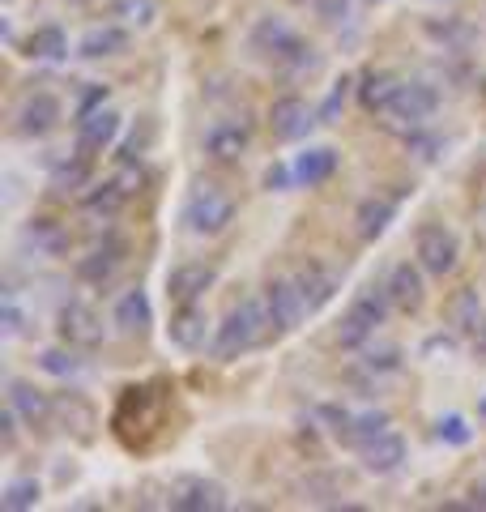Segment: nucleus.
Here are the masks:
<instances>
[{
    "label": "nucleus",
    "mask_w": 486,
    "mask_h": 512,
    "mask_svg": "<svg viewBox=\"0 0 486 512\" xmlns=\"http://www.w3.org/2000/svg\"><path fill=\"white\" fill-rule=\"evenodd\" d=\"M120 13H128V22H150V0H120Z\"/></svg>",
    "instance_id": "42"
},
{
    "label": "nucleus",
    "mask_w": 486,
    "mask_h": 512,
    "mask_svg": "<svg viewBox=\"0 0 486 512\" xmlns=\"http://www.w3.org/2000/svg\"><path fill=\"white\" fill-rule=\"evenodd\" d=\"M393 201L388 197H367L363 205H359V214H354V227H359V239H380L384 231H388V222H393Z\"/></svg>",
    "instance_id": "24"
},
{
    "label": "nucleus",
    "mask_w": 486,
    "mask_h": 512,
    "mask_svg": "<svg viewBox=\"0 0 486 512\" xmlns=\"http://www.w3.org/2000/svg\"><path fill=\"white\" fill-rule=\"evenodd\" d=\"M295 282H299V291H303V299H307V308L312 312H320L324 303L337 295V286H342V278H337L333 269H324V265H303L295 274Z\"/></svg>",
    "instance_id": "19"
},
{
    "label": "nucleus",
    "mask_w": 486,
    "mask_h": 512,
    "mask_svg": "<svg viewBox=\"0 0 486 512\" xmlns=\"http://www.w3.org/2000/svg\"><path fill=\"white\" fill-rule=\"evenodd\" d=\"M397 367H401V350H397V346H384V350H367V355H363V372H371V376L397 372Z\"/></svg>",
    "instance_id": "33"
},
{
    "label": "nucleus",
    "mask_w": 486,
    "mask_h": 512,
    "mask_svg": "<svg viewBox=\"0 0 486 512\" xmlns=\"http://www.w3.org/2000/svg\"><path fill=\"white\" fill-rule=\"evenodd\" d=\"M9 406L22 414V423L30 427H43L47 419L56 414V402L47 393H39L35 384H26V380H9Z\"/></svg>",
    "instance_id": "15"
},
{
    "label": "nucleus",
    "mask_w": 486,
    "mask_h": 512,
    "mask_svg": "<svg viewBox=\"0 0 486 512\" xmlns=\"http://www.w3.org/2000/svg\"><path fill=\"white\" fill-rule=\"evenodd\" d=\"M116 329L128 333V338H141V333L150 329V299H145L141 286H133V291L120 295V303H116Z\"/></svg>",
    "instance_id": "21"
},
{
    "label": "nucleus",
    "mask_w": 486,
    "mask_h": 512,
    "mask_svg": "<svg viewBox=\"0 0 486 512\" xmlns=\"http://www.w3.org/2000/svg\"><path fill=\"white\" fill-rule=\"evenodd\" d=\"M69 5H86V0H69Z\"/></svg>",
    "instance_id": "47"
},
{
    "label": "nucleus",
    "mask_w": 486,
    "mask_h": 512,
    "mask_svg": "<svg viewBox=\"0 0 486 512\" xmlns=\"http://www.w3.org/2000/svg\"><path fill=\"white\" fill-rule=\"evenodd\" d=\"M39 367H43V372H52V376H77L81 372V363L69 355V350H43Z\"/></svg>",
    "instance_id": "34"
},
{
    "label": "nucleus",
    "mask_w": 486,
    "mask_h": 512,
    "mask_svg": "<svg viewBox=\"0 0 486 512\" xmlns=\"http://www.w3.org/2000/svg\"><path fill=\"white\" fill-rule=\"evenodd\" d=\"M397 90H401V77L393 73H367L363 77V86H359V103L367 111H388L397 99Z\"/></svg>",
    "instance_id": "26"
},
{
    "label": "nucleus",
    "mask_w": 486,
    "mask_h": 512,
    "mask_svg": "<svg viewBox=\"0 0 486 512\" xmlns=\"http://www.w3.org/2000/svg\"><path fill=\"white\" fill-rule=\"evenodd\" d=\"M316 120H320V116L299 99V94H282V99L269 107V128H273V137H278V141H299V137H307V128H312Z\"/></svg>",
    "instance_id": "8"
},
{
    "label": "nucleus",
    "mask_w": 486,
    "mask_h": 512,
    "mask_svg": "<svg viewBox=\"0 0 486 512\" xmlns=\"http://www.w3.org/2000/svg\"><path fill=\"white\" fill-rule=\"evenodd\" d=\"M171 508L175 512H222L226 508V491L209 478H180L171 487Z\"/></svg>",
    "instance_id": "12"
},
{
    "label": "nucleus",
    "mask_w": 486,
    "mask_h": 512,
    "mask_svg": "<svg viewBox=\"0 0 486 512\" xmlns=\"http://www.w3.org/2000/svg\"><path fill=\"white\" fill-rule=\"evenodd\" d=\"M388 299H393V308H401V312H418L427 299L423 274H418L414 265H397L393 274H388Z\"/></svg>",
    "instance_id": "18"
},
{
    "label": "nucleus",
    "mask_w": 486,
    "mask_h": 512,
    "mask_svg": "<svg viewBox=\"0 0 486 512\" xmlns=\"http://www.w3.org/2000/svg\"><path fill=\"white\" fill-rule=\"evenodd\" d=\"M295 5H307L324 22H342L346 13H350V0H295Z\"/></svg>",
    "instance_id": "37"
},
{
    "label": "nucleus",
    "mask_w": 486,
    "mask_h": 512,
    "mask_svg": "<svg viewBox=\"0 0 486 512\" xmlns=\"http://www.w3.org/2000/svg\"><path fill=\"white\" fill-rule=\"evenodd\" d=\"M474 504H478V508H486V478H482V483L474 487Z\"/></svg>",
    "instance_id": "45"
},
{
    "label": "nucleus",
    "mask_w": 486,
    "mask_h": 512,
    "mask_svg": "<svg viewBox=\"0 0 486 512\" xmlns=\"http://www.w3.org/2000/svg\"><path fill=\"white\" fill-rule=\"evenodd\" d=\"M120 256H124V244L107 239L103 248H94L90 256H81V261H77V278H81V282H90V286H103V282L120 269Z\"/></svg>",
    "instance_id": "20"
},
{
    "label": "nucleus",
    "mask_w": 486,
    "mask_h": 512,
    "mask_svg": "<svg viewBox=\"0 0 486 512\" xmlns=\"http://www.w3.org/2000/svg\"><path fill=\"white\" fill-rule=\"evenodd\" d=\"M414 252H418V265H423L431 278H448L452 269H457V261H461L457 235H452L448 227H440V222H427V227H418Z\"/></svg>",
    "instance_id": "5"
},
{
    "label": "nucleus",
    "mask_w": 486,
    "mask_h": 512,
    "mask_svg": "<svg viewBox=\"0 0 486 512\" xmlns=\"http://www.w3.org/2000/svg\"><path fill=\"white\" fill-rule=\"evenodd\" d=\"M26 56L30 60H64L69 56V35L60 26H39L35 35L26 39Z\"/></svg>",
    "instance_id": "27"
},
{
    "label": "nucleus",
    "mask_w": 486,
    "mask_h": 512,
    "mask_svg": "<svg viewBox=\"0 0 486 512\" xmlns=\"http://www.w3.org/2000/svg\"><path fill=\"white\" fill-rule=\"evenodd\" d=\"M18 419H22V414L13 410V406H5V414H0V431H5V448L18 444Z\"/></svg>",
    "instance_id": "41"
},
{
    "label": "nucleus",
    "mask_w": 486,
    "mask_h": 512,
    "mask_svg": "<svg viewBox=\"0 0 486 512\" xmlns=\"http://www.w3.org/2000/svg\"><path fill=\"white\" fill-rule=\"evenodd\" d=\"M22 239L26 244H35V252H43V256H64L69 252V231H64L60 222H52V218H35L22 231Z\"/></svg>",
    "instance_id": "25"
},
{
    "label": "nucleus",
    "mask_w": 486,
    "mask_h": 512,
    "mask_svg": "<svg viewBox=\"0 0 486 512\" xmlns=\"http://www.w3.org/2000/svg\"><path fill=\"white\" fill-rule=\"evenodd\" d=\"M388 286L380 291V286H367V291H359V299L350 303V312L342 316V325H337V346H346V350H359L371 333H376L384 325V316H388Z\"/></svg>",
    "instance_id": "4"
},
{
    "label": "nucleus",
    "mask_w": 486,
    "mask_h": 512,
    "mask_svg": "<svg viewBox=\"0 0 486 512\" xmlns=\"http://www.w3.org/2000/svg\"><path fill=\"white\" fill-rule=\"evenodd\" d=\"M116 133H120V116H116V111H111V107L90 111V116L77 120V154H86V158L103 154L111 141H116Z\"/></svg>",
    "instance_id": "13"
},
{
    "label": "nucleus",
    "mask_w": 486,
    "mask_h": 512,
    "mask_svg": "<svg viewBox=\"0 0 486 512\" xmlns=\"http://www.w3.org/2000/svg\"><path fill=\"white\" fill-rule=\"evenodd\" d=\"M265 308H269L273 329H299L303 316L312 312L295 278H273V282L265 286Z\"/></svg>",
    "instance_id": "6"
},
{
    "label": "nucleus",
    "mask_w": 486,
    "mask_h": 512,
    "mask_svg": "<svg viewBox=\"0 0 486 512\" xmlns=\"http://www.w3.org/2000/svg\"><path fill=\"white\" fill-rule=\"evenodd\" d=\"M290 175H295V171H286L282 163H273V167L265 171V188H286V184H290Z\"/></svg>",
    "instance_id": "43"
},
{
    "label": "nucleus",
    "mask_w": 486,
    "mask_h": 512,
    "mask_svg": "<svg viewBox=\"0 0 486 512\" xmlns=\"http://www.w3.org/2000/svg\"><path fill=\"white\" fill-rule=\"evenodd\" d=\"M184 222H188V231L201 239L222 235L235 222V197H226L218 184H197L184 205Z\"/></svg>",
    "instance_id": "3"
},
{
    "label": "nucleus",
    "mask_w": 486,
    "mask_h": 512,
    "mask_svg": "<svg viewBox=\"0 0 486 512\" xmlns=\"http://www.w3.org/2000/svg\"><path fill=\"white\" fill-rule=\"evenodd\" d=\"M380 431H388V414H384V410H367V414H354V423H350V436H346V444L363 448L367 440H376Z\"/></svg>",
    "instance_id": "31"
},
{
    "label": "nucleus",
    "mask_w": 486,
    "mask_h": 512,
    "mask_svg": "<svg viewBox=\"0 0 486 512\" xmlns=\"http://www.w3.org/2000/svg\"><path fill=\"white\" fill-rule=\"evenodd\" d=\"M39 483L35 478H13V483L5 487V495H0V504H5L9 512H22V508H35L39 504Z\"/></svg>",
    "instance_id": "32"
},
{
    "label": "nucleus",
    "mask_w": 486,
    "mask_h": 512,
    "mask_svg": "<svg viewBox=\"0 0 486 512\" xmlns=\"http://www.w3.org/2000/svg\"><path fill=\"white\" fill-rule=\"evenodd\" d=\"M214 282H218V269H214V265L188 261V265H180V269H171L167 295H171V303H201L209 291H214Z\"/></svg>",
    "instance_id": "9"
},
{
    "label": "nucleus",
    "mask_w": 486,
    "mask_h": 512,
    "mask_svg": "<svg viewBox=\"0 0 486 512\" xmlns=\"http://www.w3.org/2000/svg\"><path fill=\"white\" fill-rule=\"evenodd\" d=\"M107 103V90L103 86H94L90 94H86V99H81V116H90V111H99Z\"/></svg>",
    "instance_id": "44"
},
{
    "label": "nucleus",
    "mask_w": 486,
    "mask_h": 512,
    "mask_svg": "<svg viewBox=\"0 0 486 512\" xmlns=\"http://www.w3.org/2000/svg\"><path fill=\"white\" fill-rule=\"evenodd\" d=\"M482 320H486V312H482L478 291H461L457 299H452V325H457L461 333H478Z\"/></svg>",
    "instance_id": "30"
},
{
    "label": "nucleus",
    "mask_w": 486,
    "mask_h": 512,
    "mask_svg": "<svg viewBox=\"0 0 486 512\" xmlns=\"http://www.w3.org/2000/svg\"><path fill=\"white\" fill-rule=\"evenodd\" d=\"M299 491H303V500H312V504H329L337 495V478H307Z\"/></svg>",
    "instance_id": "38"
},
{
    "label": "nucleus",
    "mask_w": 486,
    "mask_h": 512,
    "mask_svg": "<svg viewBox=\"0 0 486 512\" xmlns=\"http://www.w3.org/2000/svg\"><path fill=\"white\" fill-rule=\"evenodd\" d=\"M435 431H440V440H444V444H469V436H474L461 414H444V419L435 423Z\"/></svg>",
    "instance_id": "36"
},
{
    "label": "nucleus",
    "mask_w": 486,
    "mask_h": 512,
    "mask_svg": "<svg viewBox=\"0 0 486 512\" xmlns=\"http://www.w3.org/2000/svg\"><path fill=\"white\" fill-rule=\"evenodd\" d=\"M56 124H60V99H52V94H26L18 116H13L18 137H47Z\"/></svg>",
    "instance_id": "11"
},
{
    "label": "nucleus",
    "mask_w": 486,
    "mask_h": 512,
    "mask_svg": "<svg viewBox=\"0 0 486 512\" xmlns=\"http://www.w3.org/2000/svg\"><path fill=\"white\" fill-rule=\"evenodd\" d=\"M359 453H363L367 474H393L401 461H405V440L397 436V431H380V436L367 440Z\"/></svg>",
    "instance_id": "16"
},
{
    "label": "nucleus",
    "mask_w": 486,
    "mask_h": 512,
    "mask_svg": "<svg viewBox=\"0 0 486 512\" xmlns=\"http://www.w3.org/2000/svg\"><path fill=\"white\" fill-rule=\"evenodd\" d=\"M478 346L486 350V320H482V329H478Z\"/></svg>",
    "instance_id": "46"
},
{
    "label": "nucleus",
    "mask_w": 486,
    "mask_h": 512,
    "mask_svg": "<svg viewBox=\"0 0 486 512\" xmlns=\"http://www.w3.org/2000/svg\"><path fill=\"white\" fill-rule=\"evenodd\" d=\"M248 146H252V128L239 120H218L205 133V154L218 158V163H235V158L248 154Z\"/></svg>",
    "instance_id": "14"
},
{
    "label": "nucleus",
    "mask_w": 486,
    "mask_h": 512,
    "mask_svg": "<svg viewBox=\"0 0 486 512\" xmlns=\"http://www.w3.org/2000/svg\"><path fill=\"white\" fill-rule=\"evenodd\" d=\"M0 329H5V338H22L26 333V316L13 295H5V303H0Z\"/></svg>",
    "instance_id": "35"
},
{
    "label": "nucleus",
    "mask_w": 486,
    "mask_h": 512,
    "mask_svg": "<svg viewBox=\"0 0 486 512\" xmlns=\"http://www.w3.org/2000/svg\"><path fill=\"white\" fill-rule=\"evenodd\" d=\"M90 184V158L86 154H77V158H69V163H60L56 171H52V188L60 192V197H69V192H81Z\"/></svg>",
    "instance_id": "29"
},
{
    "label": "nucleus",
    "mask_w": 486,
    "mask_h": 512,
    "mask_svg": "<svg viewBox=\"0 0 486 512\" xmlns=\"http://www.w3.org/2000/svg\"><path fill=\"white\" fill-rule=\"evenodd\" d=\"M269 308L265 303H256V299H243L239 308L226 312V320L218 325L214 333V359L222 363H231L239 355H248V350H256L265 342V333H269Z\"/></svg>",
    "instance_id": "1"
},
{
    "label": "nucleus",
    "mask_w": 486,
    "mask_h": 512,
    "mask_svg": "<svg viewBox=\"0 0 486 512\" xmlns=\"http://www.w3.org/2000/svg\"><path fill=\"white\" fill-rule=\"evenodd\" d=\"M56 329L69 346H81V350L103 346V320L90 303H64L60 316H56Z\"/></svg>",
    "instance_id": "7"
},
{
    "label": "nucleus",
    "mask_w": 486,
    "mask_h": 512,
    "mask_svg": "<svg viewBox=\"0 0 486 512\" xmlns=\"http://www.w3.org/2000/svg\"><path fill=\"white\" fill-rule=\"evenodd\" d=\"M346 94H350V82L342 77V82L333 86V94H329V99H324V107H320V124H333V120H337V111L346 107Z\"/></svg>",
    "instance_id": "39"
},
{
    "label": "nucleus",
    "mask_w": 486,
    "mask_h": 512,
    "mask_svg": "<svg viewBox=\"0 0 486 512\" xmlns=\"http://www.w3.org/2000/svg\"><path fill=\"white\" fill-rule=\"evenodd\" d=\"M337 171V150L333 146H312V150H303L299 158H295V180L299 184H324L329 175Z\"/></svg>",
    "instance_id": "23"
},
{
    "label": "nucleus",
    "mask_w": 486,
    "mask_h": 512,
    "mask_svg": "<svg viewBox=\"0 0 486 512\" xmlns=\"http://www.w3.org/2000/svg\"><path fill=\"white\" fill-rule=\"evenodd\" d=\"M427 35L431 39H440V43H469V30L465 26H427Z\"/></svg>",
    "instance_id": "40"
},
{
    "label": "nucleus",
    "mask_w": 486,
    "mask_h": 512,
    "mask_svg": "<svg viewBox=\"0 0 486 512\" xmlns=\"http://www.w3.org/2000/svg\"><path fill=\"white\" fill-rule=\"evenodd\" d=\"M205 312L197 308V303H180V312L171 316V325H167V338L180 346V350H201L205 346Z\"/></svg>",
    "instance_id": "17"
},
{
    "label": "nucleus",
    "mask_w": 486,
    "mask_h": 512,
    "mask_svg": "<svg viewBox=\"0 0 486 512\" xmlns=\"http://www.w3.org/2000/svg\"><path fill=\"white\" fill-rule=\"evenodd\" d=\"M435 107H440V94H435V86H427V82H401L393 107H388V116H397L410 128H418L423 120L435 116Z\"/></svg>",
    "instance_id": "10"
},
{
    "label": "nucleus",
    "mask_w": 486,
    "mask_h": 512,
    "mask_svg": "<svg viewBox=\"0 0 486 512\" xmlns=\"http://www.w3.org/2000/svg\"><path fill=\"white\" fill-rule=\"evenodd\" d=\"M252 47L261 56H269L273 64H282L290 73H316V52L299 39L295 26H286L282 18H261L252 26Z\"/></svg>",
    "instance_id": "2"
},
{
    "label": "nucleus",
    "mask_w": 486,
    "mask_h": 512,
    "mask_svg": "<svg viewBox=\"0 0 486 512\" xmlns=\"http://www.w3.org/2000/svg\"><path fill=\"white\" fill-rule=\"evenodd\" d=\"M124 201H128V192L120 188V180H111V184H99V188H90L86 192V214L90 218H116L124 210Z\"/></svg>",
    "instance_id": "28"
},
{
    "label": "nucleus",
    "mask_w": 486,
    "mask_h": 512,
    "mask_svg": "<svg viewBox=\"0 0 486 512\" xmlns=\"http://www.w3.org/2000/svg\"><path fill=\"white\" fill-rule=\"evenodd\" d=\"M482 414H486V402H482Z\"/></svg>",
    "instance_id": "48"
},
{
    "label": "nucleus",
    "mask_w": 486,
    "mask_h": 512,
    "mask_svg": "<svg viewBox=\"0 0 486 512\" xmlns=\"http://www.w3.org/2000/svg\"><path fill=\"white\" fill-rule=\"evenodd\" d=\"M128 47V30L120 26H94L81 35L77 43V56H86V60H103V56H120Z\"/></svg>",
    "instance_id": "22"
}]
</instances>
